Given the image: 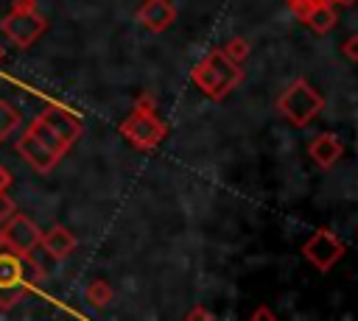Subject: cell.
<instances>
[{
  "instance_id": "cell-9",
  "label": "cell",
  "mask_w": 358,
  "mask_h": 321,
  "mask_svg": "<svg viewBox=\"0 0 358 321\" xmlns=\"http://www.w3.org/2000/svg\"><path fill=\"white\" fill-rule=\"evenodd\" d=\"M308 156L313 159V165H316L319 170H330V167H336V162L344 156V142H341L338 134L322 131V134H316V137L310 140Z\"/></svg>"
},
{
  "instance_id": "cell-1",
  "label": "cell",
  "mask_w": 358,
  "mask_h": 321,
  "mask_svg": "<svg viewBox=\"0 0 358 321\" xmlns=\"http://www.w3.org/2000/svg\"><path fill=\"white\" fill-rule=\"evenodd\" d=\"M28 131L59 159L73 148V142L81 137L84 126L78 120V114H73L64 106H48L45 112L36 114V120L28 126Z\"/></svg>"
},
{
  "instance_id": "cell-24",
  "label": "cell",
  "mask_w": 358,
  "mask_h": 321,
  "mask_svg": "<svg viewBox=\"0 0 358 321\" xmlns=\"http://www.w3.org/2000/svg\"><path fill=\"white\" fill-rule=\"evenodd\" d=\"M336 6H350V3H355V0H333Z\"/></svg>"
},
{
  "instance_id": "cell-11",
  "label": "cell",
  "mask_w": 358,
  "mask_h": 321,
  "mask_svg": "<svg viewBox=\"0 0 358 321\" xmlns=\"http://www.w3.org/2000/svg\"><path fill=\"white\" fill-rule=\"evenodd\" d=\"M173 20H176V8L171 0H145L137 8V22L154 33H162Z\"/></svg>"
},
{
  "instance_id": "cell-17",
  "label": "cell",
  "mask_w": 358,
  "mask_h": 321,
  "mask_svg": "<svg viewBox=\"0 0 358 321\" xmlns=\"http://www.w3.org/2000/svg\"><path fill=\"white\" fill-rule=\"evenodd\" d=\"M14 212H17V204H14V198L3 190V193H0V223H6Z\"/></svg>"
},
{
  "instance_id": "cell-10",
  "label": "cell",
  "mask_w": 358,
  "mask_h": 321,
  "mask_svg": "<svg viewBox=\"0 0 358 321\" xmlns=\"http://www.w3.org/2000/svg\"><path fill=\"white\" fill-rule=\"evenodd\" d=\"M17 154L28 162V167H34L36 173H50L53 167H56V162H59V156L56 154H50L28 128H25V134L17 140Z\"/></svg>"
},
{
  "instance_id": "cell-5",
  "label": "cell",
  "mask_w": 358,
  "mask_h": 321,
  "mask_svg": "<svg viewBox=\"0 0 358 321\" xmlns=\"http://www.w3.org/2000/svg\"><path fill=\"white\" fill-rule=\"evenodd\" d=\"M0 31L17 45V47H31L45 31H48V17L42 11H36L34 0H20L3 20H0Z\"/></svg>"
},
{
  "instance_id": "cell-15",
  "label": "cell",
  "mask_w": 358,
  "mask_h": 321,
  "mask_svg": "<svg viewBox=\"0 0 358 321\" xmlns=\"http://www.w3.org/2000/svg\"><path fill=\"white\" fill-rule=\"evenodd\" d=\"M112 285L106 282V279H95V282H90L87 285V301L92 304V307H106L109 301H112Z\"/></svg>"
},
{
  "instance_id": "cell-19",
  "label": "cell",
  "mask_w": 358,
  "mask_h": 321,
  "mask_svg": "<svg viewBox=\"0 0 358 321\" xmlns=\"http://www.w3.org/2000/svg\"><path fill=\"white\" fill-rule=\"evenodd\" d=\"M134 109H145V112H154V109H157V100H154V95H151V92H143V95L137 98Z\"/></svg>"
},
{
  "instance_id": "cell-7",
  "label": "cell",
  "mask_w": 358,
  "mask_h": 321,
  "mask_svg": "<svg viewBox=\"0 0 358 321\" xmlns=\"http://www.w3.org/2000/svg\"><path fill=\"white\" fill-rule=\"evenodd\" d=\"M344 251H347V246H344V240L336 234V232H330V229H316L305 243H302V257L316 268V271H322V274H327L341 257H344Z\"/></svg>"
},
{
  "instance_id": "cell-23",
  "label": "cell",
  "mask_w": 358,
  "mask_h": 321,
  "mask_svg": "<svg viewBox=\"0 0 358 321\" xmlns=\"http://www.w3.org/2000/svg\"><path fill=\"white\" fill-rule=\"evenodd\" d=\"M187 318H213V313H210V310H204V307H196V310H190V313H187Z\"/></svg>"
},
{
  "instance_id": "cell-20",
  "label": "cell",
  "mask_w": 358,
  "mask_h": 321,
  "mask_svg": "<svg viewBox=\"0 0 358 321\" xmlns=\"http://www.w3.org/2000/svg\"><path fill=\"white\" fill-rule=\"evenodd\" d=\"M8 187H11V173H8L6 165H0V193L8 190Z\"/></svg>"
},
{
  "instance_id": "cell-13",
  "label": "cell",
  "mask_w": 358,
  "mask_h": 321,
  "mask_svg": "<svg viewBox=\"0 0 358 321\" xmlns=\"http://www.w3.org/2000/svg\"><path fill=\"white\" fill-rule=\"evenodd\" d=\"M39 246L45 248V254H48L50 260H64V257H70V254L76 251V234H73L67 226L56 223V226H50L48 232H42Z\"/></svg>"
},
{
  "instance_id": "cell-12",
  "label": "cell",
  "mask_w": 358,
  "mask_h": 321,
  "mask_svg": "<svg viewBox=\"0 0 358 321\" xmlns=\"http://www.w3.org/2000/svg\"><path fill=\"white\" fill-rule=\"evenodd\" d=\"M313 33H330L338 22V11H336V3L333 0H313L305 11L296 14Z\"/></svg>"
},
{
  "instance_id": "cell-16",
  "label": "cell",
  "mask_w": 358,
  "mask_h": 321,
  "mask_svg": "<svg viewBox=\"0 0 358 321\" xmlns=\"http://www.w3.org/2000/svg\"><path fill=\"white\" fill-rule=\"evenodd\" d=\"M221 50L227 53V59H232L235 64H241V67H243V61H246V59H249V53H252V45H249V39H246V36H232Z\"/></svg>"
},
{
  "instance_id": "cell-3",
  "label": "cell",
  "mask_w": 358,
  "mask_h": 321,
  "mask_svg": "<svg viewBox=\"0 0 358 321\" xmlns=\"http://www.w3.org/2000/svg\"><path fill=\"white\" fill-rule=\"evenodd\" d=\"M36 276H42V271L36 265H31L28 254H17L11 248H0V310H11L17 301H22V296H28V290L34 288Z\"/></svg>"
},
{
  "instance_id": "cell-14",
  "label": "cell",
  "mask_w": 358,
  "mask_h": 321,
  "mask_svg": "<svg viewBox=\"0 0 358 321\" xmlns=\"http://www.w3.org/2000/svg\"><path fill=\"white\" fill-rule=\"evenodd\" d=\"M20 123H22L20 112H17L8 100H3V98H0V142H3V140H8V137L20 128Z\"/></svg>"
},
{
  "instance_id": "cell-21",
  "label": "cell",
  "mask_w": 358,
  "mask_h": 321,
  "mask_svg": "<svg viewBox=\"0 0 358 321\" xmlns=\"http://www.w3.org/2000/svg\"><path fill=\"white\" fill-rule=\"evenodd\" d=\"M285 3L291 6V11H296V14H299V11H305V8H308L313 0H285Z\"/></svg>"
},
{
  "instance_id": "cell-25",
  "label": "cell",
  "mask_w": 358,
  "mask_h": 321,
  "mask_svg": "<svg viewBox=\"0 0 358 321\" xmlns=\"http://www.w3.org/2000/svg\"><path fill=\"white\" fill-rule=\"evenodd\" d=\"M3 56H6V53H3V45H0V61H3Z\"/></svg>"
},
{
  "instance_id": "cell-8",
  "label": "cell",
  "mask_w": 358,
  "mask_h": 321,
  "mask_svg": "<svg viewBox=\"0 0 358 321\" xmlns=\"http://www.w3.org/2000/svg\"><path fill=\"white\" fill-rule=\"evenodd\" d=\"M39 240H42V229L28 215L14 212L6 223H0V243L6 248L17 251V254H28L31 257V251L39 246Z\"/></svg>"
},
{
  "instance_id": "cell-6",
  "label": "cell",
  "mask_w": 358,
  "mask_h": 321,
  "mask_svg": "<svg viewBox=\"0 0 358 321\" xmlns=\"http://www.w3.org/2000/svg\"><path fill=\"white\" fill-rule=\"evenodd\" d=\"M117 131H120L134 148H140V151H151V148H157V145L168 137V126H165V120L157 114V109H154V112L134 109V112L117 126Z\"/></svg>"
},
{
  "instance_id": "cell-4",
  "label": "cell",
  "mask_w": 358,
  "mask_h": 321,
  "mask_svg": "<svg viewBox=\"0 0 358 321\" xmlns=\"http://www.w3.org/2000/svg\"><path fill=\"white\" fill-rule=\"evenodd\" d=\"M324 109V100L319 95V89H313L305 78L291 81V87L277 98V112L296 128L313 123Z\"/></svg>"
},
{
  "instance_id": "cell-2",
  "label": "cell",
  "mask_w": 358,
  "mask_h": 321,
  "mask_svg": "<svg viewBox=\"0 0 358 321\" xmlns=\"http://www.w3.org/2000/svg\"><path fill=\"white\" fill-rule=\"evenodd\" d=\"M243 78V67L235 64L232 59H227V53L221 47L210 50L196 67H193V84L201 95H207L210 100H224Z\"/></svg>"
},
{
  "instance_id": "cell-18",
  "label": "cell",
  "mask_w": 358,
  "mask_h": 321,
  "mask_svg": "<svg viewBox=\"0 0 358 321\" xmlns=\"http://www.w3.org/2000/svg\"><path fill=\"white\" fill-rule=\"evenodd\" d=\"M341 53H344V59H347V61H358V33H350V36L344 39Z\"/></svg>"
},
{
  "instance_id": "cell-22",
  "label": "cell",
  "mask_w": 358,
  "mask_h": 321,
  "mask_svg": "<svg viewBox=\"0 0 358 321\" xmlns=\"http://www.w3.org/2000/svg\"><path fill=\"white\" fill-rule=\"evenodd\" d=\"M257 318H268V321H271V318H274V313H271L268 307H257V310L252 313V321H257Z\"/></svg>"
}]
</instances>
